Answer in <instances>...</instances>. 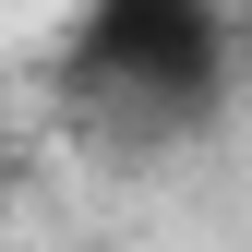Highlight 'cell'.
Segmentation results:
<instances>
[{
    "instance_id": "cell-1",
    "label": "cell",
    "mask_w": 252,
    "mask_h": 252,
    "mask_svg": "<svg viewBox=\"0 0 252 252\" xmlns=\"http://www.w3.org/2000/svg\"><path fill=\"white\" fill-rule=\"evenodd\" d=\"M240 84V12L216 0H84L72 36V144L96 168H168L192 132H216Z\"/></svg>"
},
{
    "instance_id": "cell-3",
    "label": "cell",
    "mask_w": 252,
    "mask_h": 252,
    "mask_svg": "<svg viewBox=\"0 0 252 252\" xmlns=\"http://www.w3.org/2000/svg\"><path fill=\"white\" fill-rule=\"evenodd\" d=\"M216 12H240V0H216Z\"/></svg>"
},
{
    "instance_id": "cell-2",
    "label": "cell",
    "mask_w": 252,
    "mask_h": 252,
    "mask_svg": "<svg viewBox=\"0 0 252 252\" xmlns=\"http://www.w3.org/2000/svg\"><path fill=\"white\" fill-rule=\"evenodd\" d=\"M240 48H252V0H240Z\"/></svg>"
}]
</instances>
